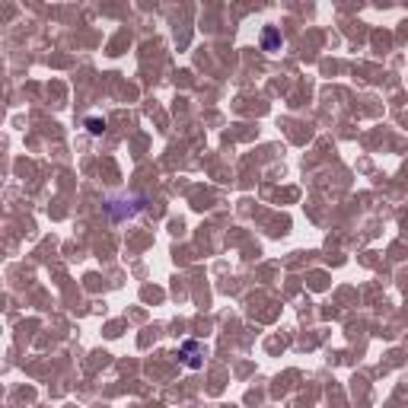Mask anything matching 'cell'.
Wrapping results in <instances>:
<instances>
[{"mask_svg":"<svg viewBox=\"0 0 408 408\" xmlns=\"http://www.w3.org/2000/svg\"><path fill=\"white\" fill-rule=\"evenodd\" d=\"M265 48H268V51H271V48H277V32H274V29L265 32Z\"/></svg>","mask_w":408,"mask_h":408,"instance_id":"cell-1","label":"cell"}]
</instances>
